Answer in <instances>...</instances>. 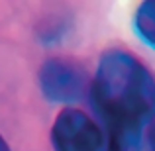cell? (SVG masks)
<instances>
[{
	"label": "cell",
	"instance_id": "1",
	"mask_svg": "<svg viewBox=\"0 0 155 151\" xmlns=\"http://www.w3.org/2000/svg\"><path fill=\"white\" fill-rule=\"evenodd\" d=\"M88 92L108 132L106 151H141L143 130L155 120V79L149 69L134 53L108 49Z\"/></svg>",
	"mask_w": 155,
	"mask_h": 151
},
{
	"label": "cell",
	"instance_id": "2",
	"mask_svg": "<svg viewBox=\"0 0 155 151\" xmlns=\"http://www.w3.org/2000/svg\"><path fill=\"white\" fill-rule=\"evenodd\" d=\"M55 151H106V137L100 126L79 108H63L51 128Z\"/></svg>",
	"mask_w": 155,
	"mask_h": 151
},
{
	"label": "cell",
	"instance_id": "3",
	"mask_svg": "<svg viewBox=\"0 0 155 151\" xmlns=\"http://www.w3.org/2000/svg\"><path fill=\"white\" fill-rule=\"evenodd\" d=\"M39 87L47 100L57 104H75L91 90V80L79 63L53 57L39 69Z\"/></svg>",
	"mask_w": 155,
	"mask_h": 151
},
{
	"label": "cell",
	"instance_id": "4",
	"mask_svg": "<svg viewBox=\"0 0 155 151\" xmlns=\"http://www.w3.org/2000/svg\"><path fill=\"white\" fill-rule=\"evenodd\" d=\"M134 26L137 35L155 49V0H147L137 8Z\"/></svg>",
	"mask_w": 155,
	"mask_h": 151
},
{
	"label": "cell",
	"instance_id": "5",
	"mask_svg": "<svg viewBox=\"0 0 155 151\" xmlns=\"http://www.w3.org/2000/svg\"><path fill=\"white\" fill-rule=\"evenodd\" d=\"M149 147H151V151H155V120L149 126Z\"/></svg>",
	"mask_w": 155,
	"mask_h": 151
},
{
	"label": "cell",
	"instance_id": "6",
	"mask_svg": "<svg viewBox=\"0 0 155 151\" xmlns=\"http://www.w3.org/2000/svg\"><path fill=\"white\" fill-rule=\"evenodd\" d=\"M0 151H10V147H8V143L4 141L2 136H0Z\"/></svg>",
	"mask_w": 155,
	"mask_h": 151
}]
</instances>
